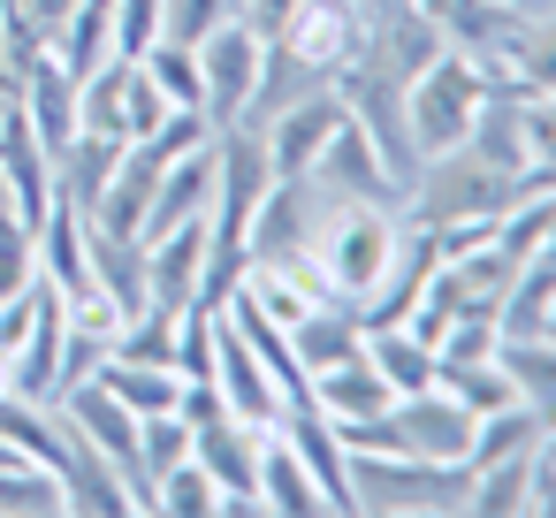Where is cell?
Wrapping results in <instances>:
<instances>
[{
  "label": "cell",
  "mask_w": 556,
  "mask_h": 518,
  "mask_svg": "<svg viewBox=\"0 0 556 518\" xmlns=\"http://www.w3.org/2000/svg\"><path fill=\"white\" fill-rule=\"evenodd\" d=\"M548 305H556V260H518V275H510V290H503V305H495L503 343L548 336Z\"/></svg>",
  "instance_id": "28"
},
{
  "label": "cell",
  "mask_w": 556,
  "mask_h": 518,
  "mask_svg": "<svg viewBox=\"0 0 556 518\" xmlns=\"http://www.w3.org/2000/svg\"><path fill=\"white\" fill-rule=\"evenodd\" d=\"M214 389H222V412L244 419V427H282V412H290L282 381H275V374L260 366V351L229 328V313H222V328H214Z\"/></svg>",
  "instance_id": "9"
},
{
  "label": "cell",
  "mask_w": 556,
  "mask_h": 518,
  "mask_svg": "<svg viewBox=\"0 0 556 518\" xmlns=\"http://www.w3.org/2000/svg\"><path fill=\"white\" fill-rule=\"evenodd\" d=\"M267 434H275V427H244V419L214 412V419L191 427V457L214 472L222 495H260V442H267Z\"/></svg>",
  "instance_id": "17"
},
{
  "label": "cell",
  "mask_w": 556,
  "mask_h": 518,
  "mask_svg": "<svg viewBox=\"0 0 556 518\" xmlns=\"http://www.w3.org/2000/svg\"><path fill=\"white\" fill-rule=\"evenodd\" d=\"M16 108H24V115H31V130L47 138V153H62V146L77 138V77H70L54 54H39V62L24 70Z\"/></svg>",
  "instance_id": "23"
},
{
  "label": "cell",
  "mask_w": 556,
  "mask_h": 518,
  "mask_svg": "<svg viewBox=\"0 0 556 518\" xmlns=\"http://www.w3.org/2000/svg\"><path fill=\"white\" fill-rule=\"evenodd\" d=\"M510 77H518V92H556V9H526Z\"/></svg>",
  "instance_id": "34"
},
{
  "label": "cell",
  "mask_w": 556,
  "mask_h": 518,
  "mask_svg": "<svg viewBox=\"0 0 556 518\" xmlns=\"http://www.w3.org/2000/svg\"><path fill=\"white\" fill-rule=\"evenodd\" d=\"M54 62H62L77 85L100 77V70L115 62V0H77L70 24L54 31Z\"/></svg>",
  "instance_id": "26"
},
{
  "label": "cell",
  "mask_w": 556,
  "mask_h": 518,
  "mask_svg": "<svg viewBox=\"0 0 556 518\" xmlns=\"http://www.w3.org/2000/svg\"><path fill=\"white\" fill-rule=\"evenodd\" d=\"M161 115H168L161 85L146 77V62H130V77H123V138H153V130H161Z\"/></svg>",
  "instance_id": "40"
},
{
  "label": "cell",
  "mask_w": 556,
  "mask_h": 518,
  "mask_svg": "<svg viewBox=\"0 0 556 518\" xmlns=\"http://www.w3.org/2000/svg\"><path fill=\"white\" fill-rule=\"evenodd\" d=\"M199 290H206V222H184L146 244V305L184 313L199 305Z\"/></svg>",
  "instance_id": "14"
},
{
  "label": "cell",
  "mask_w": 556,
  "mask_h": 518,
  "mask_svg": "<svg viewBox=\"0 0 556 518\" xmlns=\"http://www.w3.org/2000/svg\"><path fill=\"white\" fill-rule=\"evenodd\" d=\"M275 434L305 457V472L320 480L328 510H343V518H351V450H343L336 419H328V412H313V396H298V404L282 412V427H275Z\"/></svg>",
  "instance_id": "15"
},
{
  "label": "cell",
  "mask_w": 556,
  "mask_h": 518,
  "mask_svg": "<svg viewBox=\"0 0 556 518\" xmlns=\"http://www.w3.org/2000/svg\"><path fill=\"white\" fill-rule=\"evenodd\" d=\"M0 199H9V214L24 229H39L47 206H54V153H47V138L31 130V115L16 100L0 115Z\"/></svg>",
  "instance_id": "8"
},
{
  "label": "cell",
  "mask_w": 556,
  "mask_h": 518,
  "mask_svg": "<svg viewBox=\"0 0 556 518\" xmlns=\"http://www.w3.org/2000/svg\"><path fill=\"white\" fill-rule=\"evenodd\" d=\"M260 54H267V39L244 31V24H222V31L199 39V85H206L199 108H206L214 130H229V123L244 115V100H252V85H260Z\"/></svg>",
  "instance_id": "7"
},
{
  "label": "cell",
  "mask_w": 556,
  "mask_h": 518,
  "mask_svg": "<svg viewBox=\"0 0 556 518\" xmlns=\"http://www.w3.org/2000/svg\"><path fill=\"white\" fill-rule=\"evenodd\" d=\"M518 9H556V0H518Z\"/></svg>",
  "instance_id": "45"
},
{
  "label": "cell",
  "mask_w": 556,
  "mask_h": 518,
  "mask_svg": "<svg viewBox=\"0 0 556 518\" xmlns=\"http://www.w3.org/2000/svg\"><path fill=\"white\" fill-rule=\"evenodd\" d=\"M396 244H404V214H396V206L336 199V214H328V229H320V267H328V290H336L343 305H366V298H374V282L389 275Z\"/></svg>",
  "instance_id": "3"
},
{
  "label": "cell",
  "mask_w": 556,
  "mask_h": 518,
  "mask_svg": "<svg viewBox=\"0 0 556 518\" xmlns=\"http://www.w3.org/2000/svg\"><path fill=\"white\" fill-rule=\"evenodd\" d=\"M62 510L70 503H62V480L47 465H31V457L0 465V518H62Z\"/></svg>",
  "instance_id": "32"
},
{
  "label": "cell",
  "mask_w": 556,
  "mask_h": 518,
  "mask_svg": "<svg viewBox=\"0 0 556 518\" xmlns=\"http://www.w3.org/2000/svg\"><path fill=\"white\" fill-rule=\"evenodd\" d=\"M214 503H222V488L199 457H184L153 480V510H168V518H214Z\"/></svg>",
  "instance_id": "36"
},
{
  "label": "cell",
  "mask_w": 556,
  "mask_h": 518,
  "mask_svg": "<svg viewBox=\"0 0 556 518\" xmlns=\"http://www.w3.org/2000/svg\"><path fill=\"white\" fill-rule=\"evenodd\" d=\"M351 108H343V92L328 85V92H313V100H298L290 115H275L260 138H267V161H275V176H313V161H320V146H328V130L343 123Z\"/></svg>",
  "instance_id": "18"
},
{
  "label": "cell",
  "mask_w": 556,
  "mask_h": 518,
  "mask_svg": "<svg viewBox=\"0 0 556 518\" xmlns=\"http://www.w3.org/2000/svg\"><path fill=\"white\" fill-rule=\"evenodd\" d=\"M290 351H298V366H305V381L320 374V366H343V358H358L366 351V328H358V305H343V298H328V305H313L298 328H290Z\"/></svg>",
  "instance_id": "24"
},
{
  "label": "cell",
  "mask_w": 556,
  "mask_h": 518,
  "mask_svg": "<svg viewBox=\"0 0 556 518\" xmlns=\"http://www.w3.org/2000/svg\"><path fill=\"white\" fill-rule=\"evenodd\" d=\"M260 503H267V510H282V518H313V510H328L320 480L305 472V457H298L282 434H267V442H260Z\"/></svg>",
  "instance_id": "27"
},
{
  "label": "cell",
  "mask_w": 556,
  "mask_h": 518,
  "mask_svg": "<svg viewBox=\"0 0 556 518\" xmlns=\"http://www.w3.org/2000/svg\"><path fill=\"white\" fill-rule=\"evenodd\" d=\"M0 206H9V199H0Z\"/></svg>",
  "instance_id": "48"
},
{
  "label": "cell",
  "mask_w": 556,
  "mask_h": 518,
  "mask_svg": "<svg viewBox=\"0 0 556 518\" xmlns=\"http://www.w3.org/2000/svg\"><path fill=\"white\" fill-rule=\"evenodd\" d=\"M526 92H518V77H503V85H488V100H480V115H472V130H465V153L472 161H488V168H503V176H526L533 168V146H526Z\"/></svg>",
  "instance_id": "19"
},
{
  "label": "cell",
  "mask_w": 556,
  "mask_h": 518,
  "mask_svg": "<svg viewBox=\"0 0 556 518\" xmlns=\"http://www.w3.org/2000/svg\"><path fill=\"white\" fill-rule=\"evenodd\" d=\"M222 24H237V0H161V39L176 47H199Z\"/></svg>",
  "instance_id": "38"
},
{
  "label": "cell",
  "mask_w": 556,
  "mask_h": 518,
  "mask_svg": "<svg viewBox=\"0 0 556 518\" xmlns=\"http://www.w3.org/2000/svg\"><path fill=\"white\" fill-rule=\"evenodd\" d=\"M290 9H298V0H237V24H244V31H260V39H282Z\"/></svg>",
  "instance_id": "42"
},
{
  "label": "cell",
  "mask_w": 556,
  "mask_h": 518,
  "mask_svg": "<svg viewBox=\"0 0 556 518\" xmlns=\"http://www.w3.org/2000/svg\"><path fill=\"white\" fill-rule=\"evenodd\" d=\"M31 260H39V282H47L62 305L92 290V252H85V206H77V199L54 191L47 222L31 229Z\"/></svg>",
  "instance_id": "12"
},
{
  "label": "cell",
  "mask_w": 556,
  "mask_h": 518,
  "mask_svg": "<svg viewBox=\"0 0 556 518\" xmlns=\"http://www.w3.org/2000/svg\"><path fill=\"white\" fill-rule=\"evenodd\" d=\"M54 404H62V419H70V427L130 480V465H138V412H130L108 381H77V389H62Z\"/></svg>",
  "instance_id": "13"
},
{
  "label": "cell",
  "mask_w": 556,
  "mask_h": 518,
  "mask_svg": "<svg viewBox=\"0 0 556 518\" xmlns=\"http://www.w3.org/2000/svg\"><path fill=\"white\" fill-rule=\"evenodd\" d=\"M434 389H450V396H457V404H465L472 419L518 396V389H510V374H503V358H472V366H434Z\"/></svg>",
  "instance_id": "35"
},
{
  "label": "cell",
  "mask_w": 556,
  "mask_h": 518,
  "mask_svg": "<svg viewBox=\"0 0 556 518\" xmlns=\"http://www.w3.org/2000/svg\"><path fill=\"white\" fill-rule=\"evenodd\" d=\"M85 252H92V282H100L123 313H138V305H146V244L123 237V229H100V222L85 214Z\"/></svg>",
  "instance_id": "25"
},
{
  "label": "cell",
  "mask_w": 556,
  "mask_h": 518,
  "mask_svg": "<svg viewBox=\"0 0 556 518\" xmlns=\"http://www.w3.org/2000/svg\"><path fill=\"white\" fill-rule=\"evenodd\" d=\"M465 488H472L465 457L351 450V510H374V518H457Z\"/></svg>",
  "instance_id": "1"
},
{
  "label": "cell",
  "mask_w": 556,
  "mask_h": 518,
  "mask_svg": "<svg viewBox=\"0 0 556 518\" xmlns=\"http://www.w3.org/2000/svg\"><path fill=\"white\" fill-rule=\"evenodd\" d=\"M313 184L336 191V199H366V206H396V214H404V184L381 168L374 138H366L351 115L328 130V146H320V161H313Z\"/></svg>",
  "instance_id": "10"
},
{
  "label": "cell",
  "mask_w": 556,
  "mask_h": 518,
  "mask_svg": "<svg viewBox=\"0 0 556 518\" xmlns=\"http://www.w3.org/2000/svg\"><path fill=\"white\" fill-rule=\"evenodd\" d=\"M548 336H556V305H548Z\"/></svg>",
  "instance_id": "46"
},
{
  "label": "cell",
  "mask_w": 556,
  "mask_h": 518,
  "mask_svg": "<svg viewBox=\"0 0 556 518\" xmlns=\"http://www.w3.org/2000/svg\"><path fill=\"white\" fill-rule=\"evenodd\" d=\"M39 282V260H31V229L0 206V298H16V290H31Z\"/></svg>",
  "instance_id": "39"
},
{
  "label": "cell",
  "mask_w": 556,
  "mask_h": 518,
  "mask_svg": "<svg viewBox=\"0 0 556 518\" xmlns=\"http://www.w3.org/2000/svg\"><path fill=\"white\" fill-rule=\"evenodd\" d=\"M313 92H328V77H320V70H305L282 39H267V54H260V85H252V100H244V115H237V123H244V130H267L275 115H290V108H298V100H313ZM237 123H229V130H237Z\"/></svg>",
  "instance_id": "21"
},
{
  "label": "cell",
  "mask_w": 556,
  "mask_h": 518,
  "mask_svg": "<svg viewBox=\"0 0 556 518\" xmlns=\"http://www.w3.org/2000/svg\"><path fill=\"white\" fill-rule=\"evenodd\" d=\"M0 396H9V351H0Z\"/></svg>",
  "instance_id": "44"
},
{
  "label": "cell",
  "mask_w": 556,
  "mask_h": 518,
  "mask_svg": "<svg viewBox=\"0 0 556 518\" xmlns=\"http://www.w3.org/2000/svg\"><path fill=\"white\" fill-rule=\"evenodd\" d=\"M16 457H24V450H16V442H9V434H0V465H16Z\"/></svg>",
  "instance_id": "43"
},
{
  "label": "cell",
  "mask_w": 556,
  "mask_h": 518,
  "mask_svg": "<svg viewBox=\"0 0 556 518\" xmlns=\"http://www.w3.org/2000/svg\"><path fill=\"white\" fill-rule=\"evenodd\" d=\"M9 389L31 396V404H54L62 396V298L39 290V313L24 328V343L9 351Z\"/></svg>",
  "instance_id": "20"
},
{
  "label": "cell",
  "mask_w": 556,
  "mask_h": 518,
  "mask_svg": "<svg viewBox=\"0 0 556 518\" xmlns=\"http://www.w3.org/2000/svg\"><path fill=\"white\" fill-rule=\"evenodd\" d=\"M510 9H518V0H510Z\"/></svg>",
  "instance_id": "47"
},
{
  "label": "cell",
  "mask_w": 556,
  "mask_h": 518,
  "mask_svg": "<svg viewBox=\"0 0 556 518\" xmlns=\"http://www.w3.org/2000/svg\"><path fill=\"white\" fill-rule=\"evenodd\" d=\"M115 358H130V366H168V374H176V313H161V305L123 313V328H115Z\"/></svg>",
  "instance_id": "33"
},
{
  "label": "cell",
  "mask_w": 556,
  "mask_h": 518,
  "mask_svg": "<svg viewBox=\"0 0 556 518\" xmlns=\"http://www.w3.org/2000/svg\"><path fill=\"white\" fill-rule=\"evenodd\" d=\"M100 381L138 412V419H153V412H184V374H168V366H130V358H108L100 366Z\"/></svg>",
  "instance_id": "31"
},
{
  "label": "cell",
  "mask_w": 556,
  "mask_h": 518,
  "mask_svg": "<svg viewBox=\"0 0 556 518\" xmlns=\"http://www.w3.org/2000/svg\"><path fill=\"white\" fill-rule=\"evenodd\" d=\"M495 358H503L518 404H533V412L556 427V336H518V343H503Z\"/></svg>",
  "instance_id": "30"
},
{
  "label": "cell",
  "mask_w": 556,
  "mask_h": 518,
  "mask_svg": "<svg viewBox=\"0 0 556 518\" xmlns=\"http://www.w3.org/2000/svg\"><path fill=\"white\" fill-rule=\"evenodd\" d=\"M206 206H214V146H191L161 168V184L146 199V222H138V244H153L184 222H206Z\"/></svg>",
  "instance_id": "11"
},
{
  "label": "cell",
  "mask_w": 556,
  "mask_h": 518,
  "mask_svg": "<svg viewBox=\"0 0 556 518\" xmlns=\"http://www.w3.org/2000/svg\"><path fill=\"white\" fill-rule=\"evenodd\" d=\"M518 199V176L472 161L465 146L419 161V176L404 184V222L412 229H495V214Z\"/></svg>",
  "instance_id": "2"
},
{
  "label": "cell",
  "mask_w": 556,
  "mask_h": 518,
  "mask_svg": "<svg viewBox=\"0 0 556 518\" xmlns=\"http://www.w3.org/2000/svg\"><path fill=\"white\" fill-rule=\"evenodd\" d=\"M282 47L336 85L366 54V9H358V0H298L290 24H282Z\"/></svg>",
  "instance_id": "6"
},
{
  "label": "cell",
  "mask_w": 556,
  "mask_h": 518,
  "mask_svg": "<svg viewBox=\"0 0 556 518\" xmlns=\"http://www.w3.org/2000/svg\"><path fill=\"white\" fill-rule=\"evenodd\" d=\"M480 100H488V77H480L465 54H450V47H442V54L412 77V92H404V123H412L419 161H434V153L465 146V130H472Z\"/></svg>",
  "instance_id": "4"
},
{
  "label": "cell",
  "mask_w": 556,
  "mask_h": 518,
  "mask_svg": "<svg viewBox=\"0 0 556 518\" xmlns=\"http://www.w3.org/2000/svg\"><path fill=\"white\" fill-rule=\"evenodd\" d=\"M115 358V336L108 328H85V320H70L62 313V389H77V381H100V366Z\"/></svg>",
  "instance_id": "37"
},
{
  "label": "cell",
  "mask_w": 556,
  "mask_h": 518,
  "mask_svg": "<svg viewBox=\"0 0 556 518\" xmlns=\"http://www.w3.org/2000/svg\"><path fill=\"white\" fill-rule=\"evenodd\" d=\"M305 396H313V412H328L336 427L374 419V412H389V404H396V389L374 374V358H366V351H358V358H343V366H320V374L305 381Z\"/></svg>",
  "instance_id": "22"
},
{
  "label": "cell",
  "mask_w": 556,
  "mask_h": 518,
  "mask_svg": "<svg viewBox=\"0 0 556 518\" xmlns=\"http://www.w3.org/2000/svg\"><path fill=\"white\" fill-rule=\"evenodd\" d=\"M366 358H374V374H381L396 396L434 389V343H427V336H412L404 320H396V328H374V336H366Z\"/></svg>",
  "instance_id": "29"
},
{
  "label": "cell",
  "mask_w": 556,
  "mask_h": 518,
  "mask_svg": "<svg viewBox=\"0 0 556 518\" xmlns=\"http://www.w3.org/2000/svg\"><path fill=\"white\" fill-rule=\"evenodd\" d=\"M389 419H396V442L412 457H465V442H472V412L450 389H412L389 404Z\"/></svg>",
  "instance_id": "16"
},
{
  "label": "cell",
  "mask_w": 556,
  "mask_h": 518,
  "mask_svg": "<svg viewBox=\"0 0 556 518\" xmlns=\"http://www.w3.org/2000/svg\"><path fill=\"white\" fill-rule=\"evenodd\" d=\"M427 24L442 31L450 54H465L488 85L510 77V54H518V31H526V9H510V0H419Z\"/></svg>",
  "instance_id": "5"
},
{
  "label": "cell",
  "mask_w": 556,
  "mask_h": 518,
  "mask_svg": "<svg viewBox=\"0 0 556 518\" xmlns=\"http://www.w3.org/2000/svg\"><path fill=\"white\" fill-rule=\"evenodd\" d=\"M161 39V0H115V62H138Z\"/></svg>",
  "instance_id": "41"
}]
</instances>
